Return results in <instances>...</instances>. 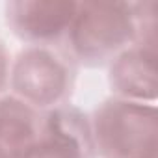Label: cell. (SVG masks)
<instances>
[{
	"instance_id": "8992f818",
	"label": "cell",
	"mask_w": 158,
	"mask_h": 158,
	"mask_svg": "<svg viewBox=\"0 0 158 158\" xmlns=\"http://www.w3.org/2000/svg\"><path fill=\"white\" fill-rule=\"evenodd\" d=\"M110 86L119 99L154 104L158 95L156 50L130 45L110 61Z\"/></svg>"
},
{
	"instance_id": "ba28073f",
	"label": "cell",
	"mask_w": 158,
	"mask_h": 158,
	"mask_svg": "<svg viewBox=\"0 0 158 158\" xmlns=\"http://www.w3.org/2000/svg\"><path fill=\"white\" fill-rule=\"evenodd\" d=\"M136 43L156 50V28H158V4L156 2H132Z\"/></svg>"
},
{
	"instance_id": "7a4b0ae2",
	"label": "cell",
	"mask_w": 158,
	"mask_h": 158,
	"mask_svg": "<svg viewBox=\"0 0 158 158\" xmlns=\"http://www.w3.org/2000/svg\"><path fill=\"white\" fill-rule=\"evenodd\" d=\"M97 154L102 158H156V106L127 99H108L91 117Z\"/></svg>"
},
{
	"instance_id": "30bf717a",
	"label": "cell",
	"mask_w": 158,
	"mask_h": 158,
	"mask_svg": "<svg viewBox=\"0 0 158 158\" xmlns=\"http://www.w3.org/2000/svg\"><path fill=\"white\" fill-rule=\"evenodd\" d=\"M0 158H6V156H4V154H2V152H0Z\"/></svg>"
},
{
	"instance_id": "8fae6325",
	"label": "cell",
	"mask_w": 158,
	"mask_h": 158,
	"mask_svg": "<svg viewBox=\"0 0 158 158\" xmlns=\"http://www.w3.org/2000/svg\"><path fill=\"white\" fill-rule=\"evenodd\" d=\"M28 158H37V156H28Z\"/></svg>"
},
{
	"instance_id": "52a82bcc",
	"label": "cell",
	"mask_w": 158,
	"mask_h": 158,
	"mask_svg": "<svg viewBox=\"0 0 158 158\" xmlns=\"http://www.w3.org/2000/svg\"><path fill=\"white\" fill-rule=\"evenodd\" d=\"M37 110L15 95L0 97V152L6 158H28L41 134Z\"/></svg>"
},
{
	"instance_id": "277c9868",
	"label": "cell",
	"mask_w": 158,
	"mask_h": 158,
	"mask_svg": "<svg viewBox=\"0 0 158 158\" xmlns=\"http://www.w3.org/2000/svg\"><path fill=\"white\" fill-rule=\"evenodd\" d=\"M91 119L73 104L50 108L41 121V134L30 156L37 158H95Z\"/></svg>"
},
{
	"instance_id": "3957f363",
	"label": "cell",
	"mask_w": 158,
	"mask_h": 158,
	"mask_svg": "<svg viewBox=\"0 0 158 158\" xmlns=\"http://www.w3.org/2000/svg\"><path fill=\"white\" fill-rule=\"evenodd\" d=\"M13 95L35 110L65 104L73 89V69L67 58L50 47L30 45L10 67Z\"/></svg>"
},
{
	"instance_id": "5b68a950",
	"label": "cell",
	"mask_w": 158,
	"mask_h": 158,
	"mask_svg": "<svg viewBox=\"0 0 158 158\" xmlns=\"http://www.w3.org/2000/svg\"><path fill=\"white\" fill-rule=\"evenodd\" d=\"M74 11L73 0H13L6 4V23L28 45L48 47L67 35Z\"/></svg>"
},
{
	"instance_id": "6da1fadb",
	"label": "cell",
	"mask_w": 158,
	"mask_h": 158,
	"mask_svg": "<svg viewBox=\"0 0 158 158\" xmlns=\"http://www.w3.org/2000/svg\"><path fill=\"white\" fill-rule=\"evenodd\" d=\"M65 37L74 60L86 65L110 63L136 43L132 2H76V11Z\"/></svg>"
},
{
	"instance_id": "9c48e42d",
	"label": "cell",
	"mask_w": 158,
	"mask_h": 158,
	"mask_svg": "<svg viewBox=\"0 0 158 158\" xmlns=\"http://www.w3.org/2000/svg\"><path fill=\"white\" fill-rule=\"evenodd\" d=\"M10 52L4 45V41L0 39V93H2V89L6 88V84L10 82Z\"/></svg>"
}]
</instances>
